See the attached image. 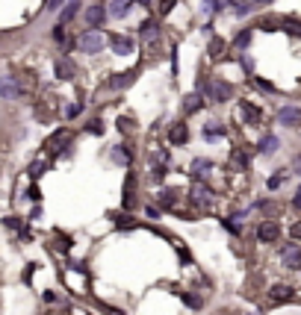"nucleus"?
<instances>
[{"label":"nucleus","mask_w":301,"mask_h":315,"mask_svg":"<svg viewBox=\"0 0 301 315\" xmlns=\"http://www.w3.org/2000/svg\"><path fill=\"white\" fill-rule=\"evenodd\" d=\"M77 45H80L83 53H101L104 45H107V38L101 35V30H86V33L80 35V41H77Z\"/></svg>","instance_id":"nucleus-2"},{"label":"nucleus","mask_w":301,"mask_h":315,"mask_svg":"<svg viewBox=\"0 0 301 315\" xmlns=\"http://www.w3.org/2000/svg\"><path fill=\"white\" fill-rule=\"evenodd\" d=\"M260 151H263V153H275L277 151V139H275V136H266L263 144H260Z\"/></svg>","instance_id":"nucleus-20"},{"label":"nucleus","mask_w":301,"mask_h":315,"mask_svg":"<svg viewBox=\"0 0 301 315\" xmlns=\"http://www.w3.org/2000/svg\"><path fill=\"white\" fill-rule=\"evenodd\" d=\"M204 136L207 139H222V136H225V127H222L218 121H210V124L204 127Z\"/></svg>","instance_id":"nucleus-17"},{"label":"nucleus","mask_w":301,"mask_h":315,"mask_svg":"<svg viewBox=\"0 0 301 315\" xmlns=\"http://www.w3.org/2000/svg\"><path fill=\"white\" fill-rule=\"evenodd\" d=\"M109 315H124V312H121V309H109Z\"/></svg>","instance_id":"nucleus-38"},{"label":"nucleus","mask_w":301,"mask_h":315,"mask_svg":"<svg viewBox=\"0 0 301 315\" xmlns=\"http://www.w3.org/2000/svg\"><path fill=\"white\" fill-rule=\"evenodd\" d=\"M280 183H284V174H275V177H272V180H269V188L275 192V188L280 186Z\"/></svg>","instance_id":"nucleus-30"},{"label":"nucleus","mask_w":301,"mask_h":315,"mask_svg":"<svg viewBox=\"0 0 301 315\" xmlns=\"http://www.w3.org/2000/svg\"><path fill=\"white\" fill-rule=\"evenodd\" d=\"M292 298V289L289 286H275L272 289V301H289Z\"/></svg>","instance_id":"nucleus-18"},{"label":"nucleus","mask_w":301,"mask_h":315,"mask_svg":"<svg viewBox=\"0 0 301 315\" xmlns=\"http://www.w3.org/2000/svg\"><path fill=\"white\" fill-rule=\"evenodd\" d=\"M139 33H142V38H145V41H154V38H159V33H157V24H154V21H145Z\"/></svg>","instance_id":"nucleus-16"},{"label":"nucleus","mask_w":301,"mask_h":315,"mask_svg":"<svg viewBox=\"0 0 301 315\" xmlns=\"http://www.w3.org/2000/svg\"><path fill=\"white\" fill-rule=\"evenodd\" d=\"M248 41H251V30H242V33L236 35V41H233V45H236V47H245Z\"/></svg>","instance_id":"nucleus-26"},{"label":"nucleus","mask_w":301,"mask_h":315,"mask_svg":"<svg viewBox=\"0 0 301 315\" xmlns=\"http://www.w3.org/2000/svg\"><path fill=\"white\" fill-rule=\"evenodd\" d=\"M115 224H118V227H124V230H127V227H133L130 215H115Z\"/></svg>","instance_id":"nucleus-27"},{"label":"nucleus","mask_w":301,"mask_h":315,"mask_svg":"<svg viewBox=\"0 0 301 315\" xmlns=\"http://www.w3.org/2000/svg\"><path fill=\"white\" fill-rule=\"evenodd\" d=\"M159 203H163V206H174V203H177V198H174V192H171V188H166V192H159Z\"/></svg>","instance_id":"nucleus-21"},{"label":"nucleus","mask_w":301,"mask_h":315,"mask_svg":"<svg viewBox=\"0 0 301 315\" xmlns=\"http://www.w3.org/2000/svg\"><path fill=\"white\" fill-rule=\"evenodd\" d=\"M284 27H287L292 35H301V21H295V18H287V21H284Z\"/></svg>","instance_id":"nucleus-24"},{"label":"nucleus","mask_w":301,"mask_h":315,"mask_svg":"<svg viewBox=\"0 0 301 315\" xmlns=\"http://www.w3.org/2000/svg\"><path fill=\"white\" fill-rule=\"evenodd\" d=\"M257 239L266 242V245H269V242H277V239H280V224L277 221H263L260 227H257Z\"/></svg>","instance_id":"nucleus-3"},{"label":"nucleus","mask_w":301,"mask_h":315,"mask_svg":"<svg viewBox=\"0 0 301 315\" xmlns=\"http://www.w3.org/2000/svg\"><path fill=\"white\" fill-rule=\"evenodd\" d=\"M71 74H74L71 62H65V59H56V77H59V80H71Z\"/></svg>","instance_id":"nucleus-15"},{"label":"nucleus","mask_w":301,"mask_h":315,"mask_svg":"<svg viewBox=\"0 0 301 315\" xmlns=\"http://www.w3.org/2000/svg\"><path fill=\"white\" fill-rule=\"evenodd\" d=\"M280 257H284V262H287L289 268H301V250H298V245H295V242L280 247Z\"/></svg>","instance_id":"nucleus-5"},{"label":"nucleus","mask_w":301,"mask_h":315,"mask_svg":"<svg viewBox=\"0 0 301 315\" xmlns=\"http://www.w3.org/2000/svg\"><path fill=\"white\" fill-rule=\"evenodd\" d=\"M130 3L133 0H109V15L112 18H124L130 12Z\"/></svg>","instance_id":"nucleus-12"},{"label":"nucleus","mask_w":301,"mask_h":315,"mask_svg":"<svg viewBox=\"0 0 301 315\" xmlns=\"http://www.w3.org/2000/svg\"><path fill=\"white\" fill-rule=\"evenodd\" d=\"M77 6H80V3H77V0H71V3H68V6L62 9V24H68L74 15H77Z\"/></svg>","instance_id":"nucleus-19"},{"label":"nucleus","mask_w":301,"mask_h":315,"mask_svg":"<svg viewBox=\"0 0 301 315\" xmlns=\"http://www.w3.org/2000/svg\"><path fill=\"white\" fill-rule=\"evenodd\" d=\"M230 162H236L239 168H245V165H248V156H245L242 151H233V153H230Z\"/></svg>","instance_id":"nucleus-25"},{"label":"nucleus","mask_w":301,"mask_h":315,"mask_svg":"<svg viewBox=\"0 0 301 315\" xmlns=\"http://www.w3.org/2000/svg\"><path fill=\"white\" fill-rule=\"evenodd\" d=\"M112 159H118V162H127V151L115 148V151H112Z\"/></svg>","instance_id":"nucleus-29"},{"label":"nucleus","mask_w":301,"mask_h":315,"mask_svg":"<svg viewBox=\"0 0 301 315\" xmlns=\"http://www.w3.org/2000/svg\"><path fill=\"white\" fill-rule=\"evenodd\" d=\"M210 195H213V192H210L204 183H195V186H192V200H195V203H201V206L210 203Z\"/></svg>","instance_id":"nucleus-13"},{"label":"nucleus","mask_w":301,"mask_h":315,"mask_svg":"<svg viewBox=\"0 0 301 315\" xmlns=\"http://www.w3.org/2000/svg\"><path fill=\"white\" fill-rule=\"evenodd\" d=\"M277 121H280L284 127H298L301 124V109L298 106H284V109L277 112Z\"/></svg>","instance_id":"nucleus-4"},{"label":"nucleus","mask_w":301,"mask_h":315,"mask_svg":"<svg viewBox=\"0 0 301 315\" xmlns=\"http://www.w3.org/2000/svg\"><path fill=\"white\" fill-rule=\"evenodd\" d=\"M133 77H136V71H127V74H115V77L109 80V86H112V89H124V86H130V82H133Z\"/></svg>","instance_id":"nucleus-14"},{"label":"nucleus","mask_w":301,"mask_h":315,"mask_svg":"<svg viewBox=\"0 0 301 315\" xmlns=\"http://www.w3.org/2000/svg\"><path fill=\"white\" fill-rule=\"evenodd\" d=\"M222 50H225V41H222V38H213V41H210V56H222Z\"/></svg>","instance_id":"nucleus-23"},{"label":"nucleus","mask_w":301,"mask_h":315,"mask_svg":"<svg viewBox=\"0 0 301 315\" xmlns=\"http://www.w3.org/2000/svg\"><path fill=\"white\" fill-rule=\"evenodd\" d=\"M104 18H107L104 6H89V9H86V21H89V27H101Z\"/></svg>","instance_id":"nucleus-10"},{"label":"nucleus","mask_w":301,"mask_h":315,"mask_svg":"<svg viewBox=\"0 0 301 315\" xmlns=\"http://www.w3.org/2000/svg\"><path fill=\"white\" fill-rule=\"evenodd\" d=\"M295 206H298V209H301V192H298V198H295Z\"/></svg>","instance_id":"nucleus-39"},{"label":"nucleus","mask_w":301,"mask_h":315,"mask_svg":"<svg viewBox=\"0 0 301 315\" xmlns=\"http://www.w3.org/2000/svg\"><path fill=\"white\" fill-rule=\"evenodd\" d=\"M289 233H292V239H295V242H301V221L292 224V230H289Z\"/></svg>","instance_id":"nucleus-32"},{"label":"nucleus","mask_w":301,"mask_h":315,"mask_svg":"<svg viewBox=\"0 0 301 315\" xmlns=\"http://www.w3.org/2000/svg\"><path fill=\"white\" fill-rule=\"evenodd\" d=\"M239 115H242V121H245V124H260V109H257V106H251V103H245V100L239 103Z\"/></svg>","instance_id":"nucleus-9"},{"label":"nucleus","mask_w":301,"mask_h":315,"mask_svg":"<svg viewBox=\"0 0 301 315\" xmlns=\"http://www.w3.org/2000/svg\"><path fill=\"white\" fill-rule=\"evenodd\" d=\"M192 168L198 171V174H204L201 168H210V159H195V165H192Z\"/></svg>","instance_id":"nucleus-28"},{"label":"nucleus","mask_w":301,"mask_h":315,"mask_svg":"<svg viewBox=\"0 0 301 315\" xmlns=\"http://www.w3.org/2000/svg\"><path fill=\"white\" fill-rule=\"evenodd\" d=\"M183 298H186V301H189V306H201V301H198V298H195V295H183Z\"/></svg>","instance_id":"nucleus-34"},{"label":"nucleus","mask_w":301,"mask_h":315,"mask_svg":"<svg viewBox=\"0 0 301 315\" xmlns=\"http://www.w3.org/2000/svg\"><path fill=\"white\" fill-rule=\"evenodd\" d=\"M62 141H68V130H59V133H56V136H53V139H50L48 144H50V148H53V151H59L56 144H62Z\"/></svg>","instance_id":"nucleus-22"},{"label":"nucleus","mask_w":301,"mask_h":315,"mask_svg":"<svg viewBox=\"0 0 301 315\" xmlns=\"http://www.w3.org/2000/svg\"><path fill=\"white\" fill-rule=\"evenodd\" d=\"M109 45H112V50L121 53V56L133 53V38H127V35H112V38H109Z\"/></svg>","instance_id":"nucleus-7"},{"label":"nucleus","mask_w":301,"mask_h":315,"mask_svg":"<svg viewBox=\"0 0 301 315\" xmlns=\"http://www.w3.org/2000/svg\"><path fill=\"white\" fill-rule=\"evenodd\" d=\"M18 94H21V89H18L15 77H0V97L3 100H15Z\"/></svg>","instance_id":"nucleus-6"},{"label":"nucleus","mask_w":301,"mask_h":315,"mask_svg":"<svg viewBox=\"0 0 301 315\" xmlns=\"http://www.w3.org/2000/svg\"><path fill=\"white\" fill-rule=\"evenodd\" d=\"M169 141L171 144H186V141H189V127H186V124H174V127L169 130Z\"/></svg>","instance_id":"nucleus-8"},{"label":"nucleus","mask_w":301,"mask_h":315,"mask_svg":"<svg viewBox=\"0 0 301 315\" xmlns=\"http://www.w3.org/2000/svg\"><path fill=\"white\" fill-rule=\"evenodd\" d=\"M263 27L269 30V33H272V27H280V21H275V18H266V21H263Z\"/></svg>","instance_id":"nucleus-33"},{"label":"nucleus","mask_w":301,"mask_h":315,"mask_svg":"<svg viewBox=\"0 0 301 315\" xmlns=\"http://www.w3.org/2000/svg\"><path fill=\"white\" fill-rule=\"evenodd\" d=\"M53 38H56V41H62V38H65V33H62V27H56V30H53Z\"/></svg>","instance_id":"nucleus-35"},{"label":"nucleus","mask_w":301,"mask_h":315,"mask_svg":"<svg viewBox=\"0 0 301 315\" xmlns=\"http://www.w3.org/2000/svg\"><path fill=\"white\" fill-rule=\"evenodd\" d=\"M139 3H148V0H139Z\"/></svg>","instance_id":"nucleus-40"},{"label":"nucleus","mask_w":301,"mask_h":315,"mask_svg":"<svg viewBox=\"0 0 301 315\" xmlns=\"http://www.w3.org/2000/svg\"><path fill=\"white\" fill-rule=\"evenodd\" d=\"M201 92H204L213 103H228L233 89H230L228 82H222V80H210V82H201Z\"/></svg>","instance_id":"nucleus-1"},{"label":"nucleus","mask_w":301,"mask_h":315,"mask_svg":"<svg viewBox=\"0 0 301 315\" xmlns=\"http://www.w3.org/2000/svg\"><path fill=\"white\" fill-rule=\"evenodd\" d=\"M59 6V0H48V9H56Z\"/></svg>","instance_id":"nucleus-37"},{"label":"nucleus","mask_w":301,"mask_h":315,"mask_svg":"<svg viewBox=\"0 0 301 315\" xmlns=\"http://www.w3.org/2000/svg\"><path fill=\"white\" fill-rule=\"evenodd\" d=\"M89 133H97V136H101V133H104V124H101V121H92V124H89Z\"/></svg>","instance_id":"nucleus-31"},{"label":"nucleus","mask_w":301,"mask_h":315,"mask_svg":"<svg viewBox=\"0 0 301 315\" xmlns=\"http://www.w3.org/2000/svg\"><path fill=\"white\" fill-rule=\"evenodd\" d=\"M292 168H295V174H301V153L295 156V162H292Z\"/></svg>","instance_id":"nucleus-36"},{"label":"nucleus","mask_w":301,"mask_h":315,"mask_svg":"<svg viewBox=\"0 0 301 315\" xmlns=\"http://www.w3.org/2000/svg\"><path fill=\"white\" fill-rule=\"evenodd\" d=\"M201 106H204V97H201V94H186V97H183V112H186V115L198 112Z\"/></svg>","instance_id":"nucleus-11"}]
</instances>
